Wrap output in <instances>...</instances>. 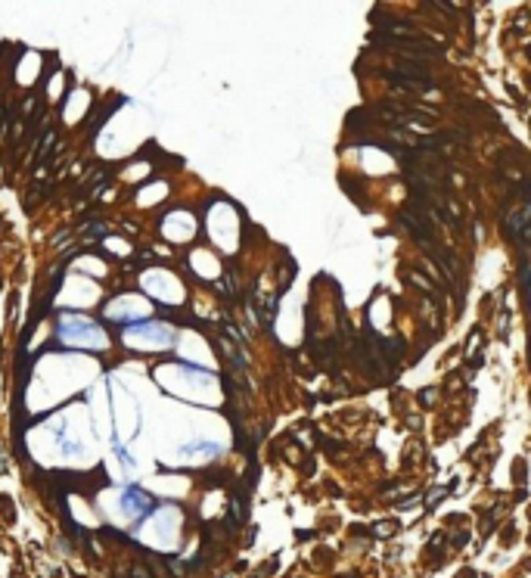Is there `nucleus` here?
<instances>
[{
	"instance_id": "f03ea898",
	"label": "nucleus",
	"mask_w": 531,
	"mask_h": 578,
	"mask_svg": "<svg viewBox=\"0 0 531 578\" xmlns=\"http://www.w3.org/2000/svg\"><path fill=\"white\" fill-rule=\"evenodd\" d=\"M121 504H124V510H134V513H146V510L153 507V500H149L146 495H143L140 488H131L128 495H124V500H121Z\"/></svg>"
},
{
	"instance_id": "39448f33",
	"label": "nucleus",
	"mask_w": 531,
	"mask_h": 578,
	"mask_svg": "<svg viewBox=\"0 0 531 578\" xmlns=\"http://www.w3.org/2000/svg\"><path fill=\"white\" fill-rule=\"evenodd\" d=\"M441 497H444V491H432V495H429V504H438Z\"/></svg>"
},
{
	"instance_id": "f257e3e1",
	"label": "nucleus",
	"mask_w": 531,
	"mask_h": 578,
	"mask_svg": "<svg viewBox=\"0 0 531 578\" xmlns=\"http://www.w3.org/2000/svg\"><path fill=\"white\" fill-rule=\"evenodd\" d=\"M507 233L512 240H522V243H531V206L519 215H510L507 221Z\"/></svg>"
},
{
	"instance_id": "7ed1b4c3",
	"label": "nucleus",
	"mask_w": 531,
	"mask_h": 578,
	"mask_svg": "<svg viewBox=\"0 0 531 578\" xmlns=\"http://www.w3.org/2000/svg\"><path fill=\"white\" fill-rule=\"evenodd\" d=\"M87 236H106V227L103 224H87V230H84Z\"/></svg>"
},
{
	"instance_id": "20e7f679",
	"label": "nucleus",
	"mask_w": 531,
	"mask_h": 578,
	"mask_svg": "<svg viewBox=\"0 0 531 578\" xmlns=\"http://www.w3.org/2000/svg\"><path fill=\"white\" fill-rule=\"evenodd\" d=\"M128 578H153V575H149V572H146V569H143V566H134L131 572H128Z\"/></svg>"
}]
</instances>
